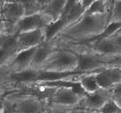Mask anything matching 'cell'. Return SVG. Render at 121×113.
Masks as SVG:
<instances>
[{"mask_svg":"<svg viewBox=\"0 0 121 113\" xmlns=\"http://www.w3.org/2000/svg\"><path fill=\"white\" fill-rule=\"evenodd\" d=\"M38 47H34L31 49L23 50L18 52L16 56H15V58L13 59V61H11V64L7 66L10 73H15V71H21L31 69L33 56Z\"/></svg>","mask_w":121,"mask_h":113,"instance_id":"9","label":"cell"},{"mask_svg":"<svg viewBox=\"0 0 121 113\" xmlns=\"http://www.w3.org/2000/svg\"><path fill=\"white\" fill-rule=\"evenodd\" d=\"M68 27L67 19L62 16L59 20L55 22H50L46 27L43 29L45 36V44H52L55 38L60 35V33Z\"/></svg>","mask_w":121,"mask_h":113,"instance_id":"12","label":"cell"},{"mask_svg":"<svg viewBox=\"0 0 121 113\" xmlns=\"http://www.w3.org/2000/svg\"><path fill=\"white\" fill-rule=\"evenodd\" d=\"M80 101H82V98L75 95L70 88L59 87V88H56L54 92L51 99V103L59 106L74 108V107H78L79 105Z\"/></svg>","mask_w":121,"mask_h":113,"instance_id":"7","label":"cell"},{"mask_svg":"<svg viewBox=\"0 0 121 113\" xmlns=\"http://www.w3.org/2000/svg\"><path fill=\"white\" fill-rule=\"evenodd\" d=\"M112 39L115 42V44L117 45V47L121 50V33H117L116 35H114L112 37Z\"/></svg>","mask_w":121,"mask_h":113,"instance_id":"19","label":"cell"},{"mask_svg":"<svg viewBox=\"0 0 121 113\" xmlns=\"http://www.w3.org/2000/svg\"><path fill=\"white\" fill-rule=\"evenodd\" d=\"M78 64V55L72 50H56L40 70L46 71H73L77 70Z\"/></svg>","mask_w":121,"mask_h":113,"instance_id":"3","label":"cell"},{"mask_svg":"<svg viewBox=\"0 0 121 113\" xmlns=\"http://www.w3.org/2000/svg\"><path fill=\"white\" fill-rule=\"evenodd\" d=\"M100 113H121V109L115 103L113 99H110L103 105V107L99 110Z\"/></svg>","mask_w":121,"mask_h":113,"instance_id":"18","label":"cell"},{"mask_svg":"<svg viewBox=\"0 0 121 113\" xmlns=\"http://www.w3.org/2000/svg\"><path fill=\"white\" fill-rule=\"evenodd\" d=\"M88 48L89 51H91L94 54L106 56V58H117V56H121V50L115 44L112 37L93 43L89 45Z\"/></svg>","mask_w":121,"mask_h":113,"instance_id":"8","label":"cell"},{"mask_svg":"<svg viewBox=\"0 0 121 113\" xmlns=\"http://www.w3.org/2000/svg\"><path fill=\"white\" fill-rule=\"evenodd\" d=\"M98 74V73H97ZM95 74H86L82 76L78 81L80 83V84L82 85V87L84 88V90L86 91L87 94H91V93H95L100 89V87L98 85V83L95 78Z\"/></svg>","mask_w":121,"mask_h":113,"instance_id":"14","label":"cell"},{"mask_svg":"<svg viewBox=\"0 0 121 113\" xmlns=\"http://www.w3.org/2000/svg\"><path fill=\"white\" fill-rule=\"evenodd\" d=\"M88 111L85 110V109H82V108H79V107H74V108H72L68 110L65 113H87Z\"/></svg>","mask_w":121,"mask_h":113,"instance_id":"20","label":"cell"},{"mask_svg":"<svg viewBox=\"0 0 121 113\" xmlns=\"http://www.w3.org/2000/svg\"><path fill=\"white\" fill-rule=\"evenodd\" d=\"M48 1H43V0H27V1H22L25 11V16H30V15L38 14L43 11Z\"/></svg>","mask_w":121,"mask_h":113,"instance_id":"15","label":"cell"},{"mask_svg":"<svg viewBox=\"0 0 121 113\" xmlns=\"http://www.w3.org/2000/svg\"><path fill=\"white\" fill-rule=\"evenodd\" d=\"M120 61H121V56H120Z\"/></svg>","mask_w":121,"mask_h":113,"instance_id":"25","label":"cell"},{"mask_svg":"<svg viewBox=\"0 0 121 113\" xmlns=\"http://www.w3.org/2000/svg\"><path fill=\"white\" fill-rule=\"evenodd\" d=\"M4 3H5V1H0V13H1V11H2V8L4 6Z\"/></svg>","mask_w":121,"mask_h":113,"instance_id":"23","label":"cell"},{"mask_svg":"<svg viewBox=\"0 0 121 113\" xmlns=\"http://www.w3.org/2000/svg\"><path fill=\"white\" fill-rule=\"evenodd\" d=\"M45 36L43 29L23 32L18 34V51L31 49L44 44Z\"/></svg>","mask_w":121,"mask_h":113,"instance_id":"10","label":"cell"},{"mask_svg":"<svg viewBox=\"0 0 121 113\" xmlns=\"http://www.w3.org/2000/svg\"><path fill=\"white\" fill-rule=\"evenodd\" d=\"M9 113H47L48 102L30 96L6 94L4 96Z\"/></svg>","mask_w":121,"mask_h":113,"instance_id":"2","label":"cell"},{"mask_svg":"<svg viewBox=\"0 0 121 113\" xmlns=\"http://www.w3.org/2000/svg\"><path fill=\"white\" fill-rule=\"evenodd\" d=\"M109 13L101 15L85 13L78 21L65 28L60 33V37L69 42H75L79 45L86 43L99 36L104 31L109 21Z\"/></svg>","mask_w":121,"mask_h":113,"instance_id":"1","label":"cell"},{"mask_svg":"<svg viewBox=\"0 0 121 113\" xmlns=\"http://www.w3.org/2000/svg\"><path fill=\"white\" fill-rule=\"evenodd\" d=\"M100 89L111 90L121 83V65L109 66L95 74Z\"/></svg>","mask_w":121,"mask_h":113,"instance_id":"4","label":"cell"},{"mask_svg":"<svg viewBox=\"0 0 121 113\" xmlns=\"http://www.w3.org/2000/svg\"><path fill=\"white\" fill-rule=\"evenodd\" d=\"M65 4H67V1H65V0L48 1L45 8L43 9L42 13L46 15L52 22H55L62 17Z\"/></svg>","mask_w":121,"mask_h":113,"instance_id":"13","label":"cell"},{"mask_svg":"<svg viewBox=\"0 0 121 113\" xmlns=\"http://www.w3.org/2000/svg\"><path fill=\"white\" fill-rule=\"evenodd\" d=\"M56 51L52 44H42L40 45L37 48L35 55L33 56V61H32V65H31V69L34 70H40L42 66L46 64V61L50 59L54 52Z\"/></svg>","mask_w":121,"mask_h":113,"instance_id":"11","label":"cell"},{"mask_svg":"<svg viewBox=\"0 0 121 113\" xmlns=\"http://www.w3.org/2000/svg\"><path fill=\"white\" fill-rule=\"evenodd\" d=\"M112 99L110 90H99L95 93L87 94L82 99L78 107L87 111H99L107 101Z\"/></svg>","mask_w":121,"mask_h":113,"instance_id":"6","label":"cell"},{"mask_svg":"<svg viewBox=\"0 0 121 113\" xmlns=\"http://www.w3.org/2000/svg\"><path fill=\"white\" fill-rule=\"evenodd\" d=\"M50 22L52 21L42 12L30 15V16H24L15 25V33L20 34L23 32H30V31L44 29Z\"/></svg>","mask_w":121,"mask_h":113,"instance_id":"5","label":"cell"},{"mask_svg":"<svg viewBox=\"0 0 121 113\" xmlns=\"http://www.w3.org/2000/svg\"><path fill=\"white\" fill-rule=\"evenodd\" d=\"M114 101H115V103H116L118 105V107L121 109V95H118V96H115L112 98Z\"/></svg>","mask_w":121,"mask_h":113,"instance_id":"21","label":"cell"},{"mask_svg":"<svg viewBox=\"0 0 121 113\" xmlns=\"http://www.w3.org/2000/svg\"><path fill=\"white\" fill-rule=\"evenodd\" d=\"M110 22H121V0H115L113 3V8L109 16Z\"/></svg>","mask_w":121,"mask_h":113,"instance_id":"17","label":"cell"},{"mask_svg":"<svg viewBox=\"0 0 121 113\" xmlns=\"http://www.w3.org/2000/svg\"><path fill=\"white\" fill-rule=\"evenodd\" d=\"M87 113H100L99 111H88Z\"/></svg>","mask_w":121,"mask_h":113,"instance_id":"24","label":"cell"},{"mask_svg":"<svg viewBox=\"0 0 121 113\" xmlns=\"http://www.w3.org/2000/svg\"><path fill=\"white\" fill-rule=\"evenodd\" d=\"M17 52L0 48V66H8L13 59L15 58Z\"/></svg>","mask_w":121,"mask_h":113,"instance_id":"16","label":"cell"},{"mask_svg":"<svg viewBox=\"0 0 121 113\" xmlns=\"http://www.w3.org/2000/svg\"><path fill=\"white\" fill-rule=\"evenodd\" d=\"M5 32V22L0 19V36Z\"/></svg>","mask_w":121,"mask_h":113,"instance_id":"22","label":"cell"}]
</instances>
